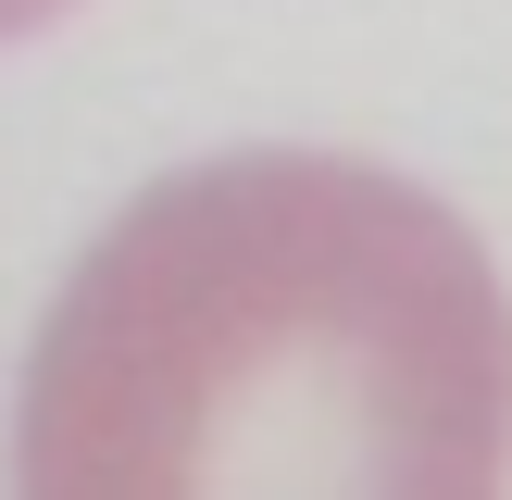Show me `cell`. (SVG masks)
Here are the masks:
<instances>
[{"mask_svg":"<svg viewBox=\"0 0 512 500\" xmlns=\"http://www.w3.org/2000/svg\"><path fill=\"white\" fill-rule=\"evenodd\" d=\"M50 13H63V0H0V50H13L25 25H50Z\"/></svg>","mask_w":512,"mask_h":500,"instance_id":"cell-2","label":"cell"},{"mask_svg":"<svg viewBox=\"0 0 512 500\" xmlns=\"http://www.w3.org/2000/svg\"><path fill=\"white\" fill-rule=\"evenodd\" d=\"M512 300L450 200L338 150L163 175L63 275L13 500H500Z\"/></svg>","mask_w":512,"mask_h":500,"instance_id":"cell-1","label":"cell"}]
</instances>
